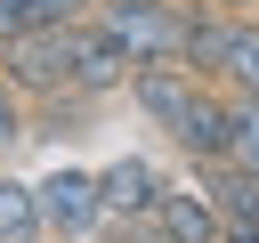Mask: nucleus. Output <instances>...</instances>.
<instances>
[{"label":"nucleus","mask_w":259,"mask_h":243,"mask_svg":"<svg viewBox=\"0 0 259 243\" xmlns=\"http://www.w3.org/2000/svg\"><path fill=\"white\" fill-rule=\"evenodd\" d=\"M113 243H162V235H154V227H121Z\"/></svg>","instance_id":"12"},{"label":"nucleus","mask_w":259,"mask_h":243,"mask_svg":"<svg viewBox=\"0 0 259 243\" xmlns=\"http://www.w3.org/2000/svg\"><path fill=\"white\" fill-rule=\"evenodd\" d=\"M227 162L235 170H259V105L235 97V130H227Z\"/></svg>","instance_id":"10"},{"label":"nucleus","mask_w":259,"mask_h":243,"mask_svg":"<svg viewBox=\"0 0 259 243\" xmlns=\"http://www.w3.org/2000/svg\"><path fill=\"white\" fill-rule=\"evenodd\" d=\"M130 105L186 154V162H227V130H235V97L194 81L186 65H138L130 73Z\"/></svg>","instance_id":"1"},{"label":"nucleus","mask_w":259,"mask_h":243,"mask_svg":"<svg viewBox=\"0 0 259 243\" xmlns=\"http://www.w3.org/2000/svg\"><path fill=\"white\" fill-rule=\"evenodd\" d=\"M16 138H24V97H16L8 81H0V154H8Z\"/></svg>","instance_id":"11"},{"label":"nucleus","mask_w":259,"mask_h":243,"mask_svg":"<svg viewBox=\"0 0 259 243\" xmlns=\"http://www.w3.org/2000/svg\"><path fill=\"white\" fill-rule=\"evenodd\" d=\"M97 202H105V219H113V227H146V219H154V202H162V170H154L146 154H121V162H105V170H97Z\"/></svg>","instance_id":"5"},{"label":"nucleus","mask_w":259,"mask_h":243,"mask_svg":"<svg viewBox=\"0 0 259 243\" xmlns=\"http://www.w3.org/2000/svg\"><path fill=\"white\" fill-rule=\"evenodd\" d=\"M0 243H49L40 235V202L24 178H0Z\"/></svg>","instance_id":"8"},{"label":"nucleus","mask_w":259,"mask_h":243,"mask_svg":"<svg viewBox=\"0 0 259 243\" xmlns=\"http://www.w3.org/2000/svg\"><path fill=\"white\" fill-rule=\"evenodd\" d=\"M194 186L219 202L227 227H259V170H235V162H194Z\"/></svg>","instance_id":"7"},{"label":"nucleus","mask_w":259,"mask_h":243,"mask_svg":"<svg viewBox=\"0 0 259 243\" xmlns=\"http://www.w3.org/2000/svg\"><path fill=\"white\" fill-rule=\"evenodd\" d=\"M89 24H97L105 40H121L130 65H186L194 8H186V0H97Z\"/></svg>","instance_id":"3"},{"label":"nucleus","mask_w":259,"mask_h":243,"mask_svg":"<svg viewBox=\"0 0 259 243\" xmlns=\"http://www.w3.org/2000/svg\"><path fill=\"white\" fill-rule=\"evenodd\" d=\"M219 243H259V227H227V235H219Z\"/></svg>","instance_id":"13"},{"label":"nucleus","mask_w":259,"mask_h":243,"mask_svg":"<svg viewBox=\"0 0 259 243\" xmlns=\"http://www.w3.org/2000/svg\"><path fill=\"white\" fill-rule=\"evenodd\" d=\"M81 24H89V16H73V24H40V32H0V81H8L24 105H40V97H81V89H73Z\"/></svg>","instance_id":"2"},{"label":"nucleus","mask_w":259,"mask_h":243,"mask_svg":"<svg viewBox=\"0 0 259 243\" xmlns=\"http://www.w3.org/2000/svg\"><path fill=\"white\" fill-rule=\"evenodd\" d=\"M202 8H219V16H243V8H251V0H202Z\"/></svg>","instance_id":"14"},{"label":"nucleus","mask_w":259,"mask_h":243,"mask_svg":"<svg viewBox=\"0 0 259 243\" xmlns=\"http://www.w3.org/2000/svg\"><path fill=\"white\" fill-rule=\"evenodd\" d=\"M32 202H40V235H49V243H89V235L105 227L97 170H49V178L32 186Z\"/></svg>","instance_id":"4"},{"label":"nucleus","mask_w":259,"mask_h":243,"mask_svg":"<svg viewBox=\"0 0 259 243\" xmlns=\"http://www.w3.org/2000/svg\"><path fill=\"white\" fill-rule=\"evenodd\" d=\"M162 243H219L227 235V219H219V202L202 194V186H162V202H154V219H146Z\"/></svg>","instance_id":"6"},{"label":"nucleus","mask_w":259,"mask_h":243,"mask_svg":"<svg viewBox=\"0 0 259 243\" xmlns=\"http://www.w3.org/2000/svg\"><path fill=\"white\" fill-rule=\"evenodd\" d=\"M97 0H0V32H40V24H73Z\"/></svg>","instance_id":"9"}]
</instances>
